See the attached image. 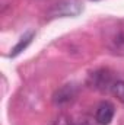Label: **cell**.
<instances>
[{"mask_svg": "<svg viewBox=\"0 0 124 125\" xmlns=\"http://www.w3.org/2000/svg\"><path fill=\"white\" fill-rule=\"evenodd\" d=\"M115 82L117 80H115L112 71L108 68H99V70L93 71L92 74H89V77H88V84L92 89L98 90V92H102V93L111 92Z\"/></svg>", "mask_w": 124, "mask_h": 125, "instance_id": "1", "label": "cell"}, {"mask_svg": "<svg viewBox=\"0 0 124 125\" xmlns=\"http://www.w3.org/2000/svg\"><path fill=\"white\" fill-rule=\"evenodd\" d=\"M82 4L79 0H63L60 3H57L50 12L48 15L51 18H57V16H62V18H66V16H76L82 12Z\"/></svg>", "mask_w": 124, "mask_h": 125, "instance_id": "2", "label": "cell"}, {"mask_svg": "<svg viewBox=\"0 0 124 125\" xmlns=\"http://www.w3.org/2000/svg\"><path fill=\"white\" fill-rule=\"evenodd\" d=\"M76 96H77V87L74 84H64L54 93L53 102L56 106H64L72 103L76 99Z\"/></svg>", "mask_w": 124, "mask_h": 125, "instance_id": "3", "label": "cell"}, {"mask_svg": "<svg viewBox=\"0 0 124 125\" xmlns=\"http://www.w3.org/2000/svg\"><path fill=\"white\" fill-rule=\"evenodd\" d=\"M115 114V108L111 102H102L95 114V121L99 125H110Z\"/></svg>", "mask_w": 124, "mask_h": 125, "instance_id": "4", "label": "cell"}, {"mask_svg": "<svg viewBox=\"0 0 124 125\" xmlns=\"http://www.w3.org/2000/svg\"><path fill=\"white\" fill-rule=\"evenodd\" d=\"M107 44L112 50V52L124 54V26L112 29L111 35L107 38Z\"/></svg>", "mask_w": 124, "mask_h": 125, "instance_id": "5", "label": "cell"}, {"mask_svg": "<svg viewBox=\"0 0 124 125\" xmlns=\"http://www.w3.org/2000/svg\"><path fill=\"white\" fill-rule=\"evenodd\" d=\"M35 36V33L34 32H28V33H25L21 39H19V42L15 45V48H13V51H12V54H10V57H16L18 54H21L24 50H26V47L29 45L32 42V38Z\"/></svg>", "mask_w": 124, "mask_h": 125, "instance_id": "6", "label": "cell"}, {"mask_svg": "<svg viewBox=\"0 0 124 125\" xmlns=\"http://www.w3.org/2000/svg\"><path fill=\"white\" fill-rule=\"evenodd\" d=\"M111 93L114 94L121 103H124V82L123 80H117L111 89Z\"/></svg>", "mask_w": 124, "mask_h": 125, "instance_id": "7", "label": "cell"}, {"mask_svg": "<svg viewBox=\"0 0 124 125\" xmlns=\"http://www.w3.org/2000/svg\"><path fill=\"white\" fill-rule=\"evenodd\" d=\"M51 125H73L72 124V119L69 118V116H66V115H60L54 122Z\"/></svg>", "mask_w": 124, "mask_h": 125, "instance_id": "8", "label": "cell"}, {"mask_svg": "<svg viewBox=\"0 0 124 125\" xmlns=\"http://www.w3.org/2000/svg\"><path fill=\"white\" fill-rule=\"evenodd\" d=\"M77 125H89L88 122H82V124H77Z\"/></svg>", "mask_w": 124, "mask_h": 125, "instance_id": "9", "label": "cell"}]
</instances>
